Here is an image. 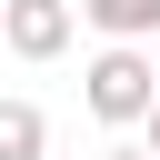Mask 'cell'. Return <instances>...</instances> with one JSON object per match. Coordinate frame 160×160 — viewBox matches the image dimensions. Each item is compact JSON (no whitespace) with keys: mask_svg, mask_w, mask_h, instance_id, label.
<instances>
[{"mask_svg":"<svg viewBox=\"0 0 160 160\" xmlns=\"http://www.w3.org/2000/svg\"><path fill=\"white\" fill-rule=\"evenodd\" d=\"M80 100H90V120L100 130H140L150 120V100H160V60L150 50H90V70H80Z\"/></svg>","mask_w":160,"mask_h":160,"instance_id":"cell-1","label":"cell"},{"mask_svg":"<svg viewBox=\"0 0 160 160\" xmlns=\"http://www.w3.org/2000/svg\"><path fill=\"white\" fill-rule=\"evenodd\" d=\"M0 50L10 60H60L70 50V0H0Z\"/></svg>","mask_w":160,"mask_h":160,"instance_id":"cell-2","label":"cell"},{"mask_svg":"<svg viewBox=\"0 0 160 160\" xmlns=\"http://www.w3.org/2000/svg\"><path fill=\"white\" fill-rule=\"evenodd\" d=\"M80 20H90L110 50H150V40H160V0H80Z\"/></svg>","mask_w":160,"mask_h":160,"instance_id":"cell-3","label":"cell"},{"mask_svg":"<svg viewBox=\"0 0 160 160\" xmlns=\"http://www.w3.org/2000/svg\"><path fill=\"white\" fill-rule=\"evenodd\" d=\"M40 150H50L40 100H0V160H40Z\"/></svg>","mask_w":160,"mask_h":160,"instance_id":"cell-4","label":"cell"},{"mask_svg":"<svg viewBox=\"0 0 160 160\" xmlns=\"http://www.w3.org/2000/svg\"><path fill=\"white\" fill-rule=\"evenodd\" d=\"M140 150H150V160H160V100H150V120H140Z\"/></svg>","mask_w":160,"mask_h":160,"instance_id":"cell-5","label":"cell"},{"mask_svg":"<svg viewBox=\"0 0 160 160\" xmlns=\"http://www.w3.org/2000/svg\"><path fill=\"white\" fill-rule=\"evenodd\" d=\"M100 160H150V150H140V140H120V150H100Z\"/></svg>","mask_w":160,"mask_h":160,"instance_id":"cell-6","label":"cell"},{"mask_svg":"<svg viewBox=\"0 0 160 160\" xmlns=\"http://www.w3.org/2000/svg\"><path fill=\"white\" fill-rule=\"evenodd\" d=\"M150 60H160V40H150Z\"/></svg>","mask_w":160,"mask_h":160,"instance_id":"cell-7","label":"cell"}]
</instances>
